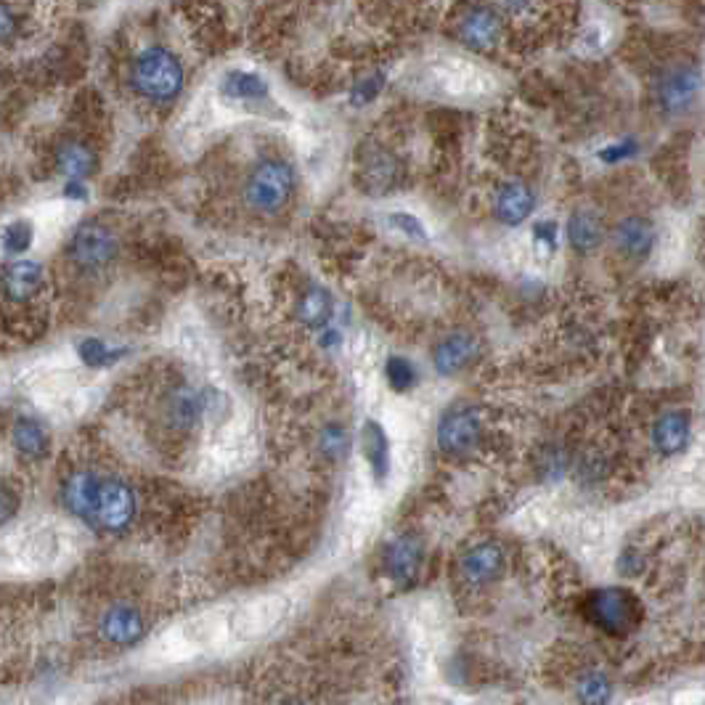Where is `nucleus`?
Returning <instances> with one entry per match:
<instances>
[{
	"label": "nucleus",
	"mask_w": 705,
	"mask_h": 705,
	"mask_svg": "<svg viewBox=\"0 0 705 705\" xmlns=\"http://www.w3.org/2000/svg\"><path fill=\"white\" fill-rule=\"evenodd\" d=\"M130 88L141 99L154 101V104H170L183 91L181 61L167 48H146L130 64Z\"/></svg>",
	"instance_id": "nucleus-1"
},
{
	"label": "nucleus",
	"mask_w": 705,
	"mask_h": 705,
	"mask_svg": "<svg viewBox=\"0 0 705 705\" xmlns=\"http://www.w3.org/2000/svg\"><path fill=\"white\" fill-rule=\"evenodd\" d=\"M586 615L610 637H626L642 621V605L629 589H597L586 597Z\"/></svg>",
	"instance_id": "nucleus-2"
},
{
	"label": "nucleus",
	"mask_w": 705,
	"mask_h": 705,
	"mask_svg": "<svg viewBox=\"0 0 705 705\" xmlns=\"http://www.w3.org/2000/svg\"><path fill=\"white\" fill-rule=\"evenodd\" d=\"M292 189H295L292 165L284 160H266L252 170L244 197L247 205L258 213H276L287 205Z\"/></svg>",
	"instance_id": "nucleus-3"
},
{
	"label": "nucleus",
	"mask_w": 705,
	"mask_h": 705,
	"mask_svg": "<svg viewBox=\"0 0 705 705\" xmlns=\"http://www.w3.org/2000/svg\"><path fill=\"white\" fill-rule=\"evenodd\" d=\"M120 252V242L114 231L107 226H101L96 220H88L77 228L72 242H69V260L75 263L80 271H101L107 268Z\"/></svg>",
	"instance_id": "nucleus-4"
},
{
	"label": "nucleus",
	"mask_w": 705,
	"mask_h": 705,
	"mask_svg": "<svg viewBox=\"0 0 705 705\" xmlns=\"http://www.w3.org/2000/svg\"><path fill=\"white\" fill-rule=\"evenodd\" d=\"M136 512H138V501L133 488L120 478H104V483H101L96 525L109 533H122V531H128L130 525H133Z\"/></svg>",
	"instance_id": "nucleus-5"
},
{
	"label": "nucleus",
	"mask_w": 705,
	"mask_h": 705,
	"mask_svg": "<svg viewBox=\"0 0 705 705\" xmlns=\"http://www.w3.org/2000/svg\"><path fill=\"white\" fill-rule=\"evenodd\" d=\"M483 417L478 409H454L440 419L438 446L448 456H467L480 443Z\"/></svg>",
	"instance_id": "nucleus-6"
},
{
	"label": "nucleus",
	"mask_w": 705,
	"mask_h": 705,
	"mask_svg": "<svg viewBox=\"0 0 705 705\" xmlns=\"http://www.w3.org/2000/svg\"><path fill=\"white\" fill-rule=\"evenodd\" d=\"M700 88V69L692 61H676L663 69L658 80L660 107L666 112H682L695 101Z\"/></svg>",
	"instance_id": "nucleus-7"
},
{
	"label": "nucleus",
	"mask_w": 705,
	"mask_h": 705,
	"mask_svg": "<svg viewBox=\"0 0 705 705\" xmlns=\"http://www.w3.org/2000/svg\"><path fill=\"white\" fill-rule=\"evenodd\" d=\"M422 562H425V546L411 533H403V536L393 539L385 546V552H382V568H385V573L393 578L395 584L401 586H409L417 581Z\"/></svg>",
	"instance_id": "nucleus-8"
},
{
	"label": "nucleus",
	"mask_w": 705,
	"mask_h": 705,
	"mask_svg": "<svg viewBox=\"0 0 705 705\" xmlns=\"http://www.w3.org/2000/svg\"><path fill=\"white\" fill-rule=\"evenodd\" d=\"M101 483L104 478H99L96 472L80 470L72 478H67L61 499L64 507L72 512L75 517L85 520V523L96 525V515H99V499H101Z\"/></svg>",
	"instance_id": "nucleus-9"
},
{
	"label": "nucleus",
	"mask_w": 705,
	"mask_h": 705,
	"mask_svg": "<svg viewBox=\"0 0 705 705\" xmlns=\"http://www.w3.org/2000/svg\"><path fill=\"white\" fill-rule=\"evenodd\" d=\"M46 284V271L35 260H14L3 268V295L8 303H30Z\"/></svg>",
	"instance_id": "nucleus-10"
},
{
	"label": "nucleus",
	"mask_w": 705,
	"mask_h": 705,
	"mask_svg": "<svg viewBox=\"0 0 705 705\" xmlns=\"http://www.w3.org/2000/svg\"><path fill=\"white\" fill-rule=\"evenodd\" d=\"M101 634L112 645H138L146 634V621L141 610L133 605H114L109 607L101 618Z\"/></svg>",
	"instance_id": "nucleus-11"
},
{
	"label": "nucleus",
	"mask_w": 705,
	"mask_h": 705,
	"mask_svg": "<svg viewBox=\"0 0 705 705\" xmlns=\"http://www.w3.org/2000/svg\"><path fill=\"white\" fill-rule=\"evenodd\" d=\"M504 570V549L499 544H478L462 557V576L467 584H491Z\"/></svg>",
	"instance_id": "nucleus-12"
},
{
	"label": "nucleus",
	"mask_w": 705,
	"mask_h": 705,
	"mask_svg": "<svg viewBox=\"0 0 705 705\" xmlns=\"http://www.w3.org/2000/svg\"><path fill=\"white\" fill-rule=\"evenodd\" d=\"M501 32H504V24H501V16L488 6H475L470 8L462 19V40L470 48H478V51H488L501 40Z\"/></svg>",
	"instance_id": "nucleus-13"
},
{
	"label": "nucleus",
	"mask_w": 705,
	"mask_h": 705,
	"mask_svg": "<svg viewBox=\"0 0 705 705\" xmlns=\"http://www.w3.org/2000/svg\"><path fill=\"white\" fill-rule=\"evenodd\" d=\"M475 356H478V340L472 334H451L443 342H438V348H435V372L440 377H454Z\"/></svg>",
	"instance_id": "nucleus-14"
},
{
	"label": "nucleus",
	"mask_w": 705,
	"mask_h": 705,
	"mask_svg": "<svg viewBox=\"0 0 705 705\" xmlns=\"http://www.w3.org/2000/svg\"><path fill=\"white\" fill-rule=\"evenodd\" d=\"M615 247L626 255V258L634 260H645L652 252V244H655V228L647 218H626L621 220L613 231Z\"/></svg>",
	"instance_id": "nucleus-15"
},
{
	"label": "nucleus",
	"mask_w": 705,
	"mask_h": 705,
	"mask_svg": "<svg viewBox=\"0 0 705 705\" xmlns=\"http://www.w3.org/2000/svg\"><path fill=\"white\" fill-rule=\"evenodd\" d=\"M533 205H536V197L525 183H507L493 199V213L504 226H520L533 213Z\"/></svg>",
	"instance_id": "nucleus-16"
},
{
	"label": "nucleus",
	"mask_w": 705,
	"mask_h": 705,
	"mask_svg": "<svg viewBox=\"0 0 705 705\" xmlns=\"http://www.w3.org/2000/svg\"><path fill=\"white\" fill-rule=\"evenodd\" d=\"M205 417V395L194 387H175L167 398V422L173 430H191Z\"/></svg>",
	"instance_id": "nucleus-17"
},
{
	"label": "nucleus",
	"mask_w": 705,
	"mask_h": 705,
	"mask_svg": "<svg viewBox=\"0 0 705 705\" xmlns=\"http://www.w3.org/2000/svg\"><path fill=\"white\" fill-rule=\"evenodd\" d=\"M361 451H364L366 462L372 467L374 480L377 483H385L387 475H390V440H387L385 427L374 419H366L364 427H361Z\"/></svg>",
	"instance_id": "nucleus-18"
},
{
	"label": "nucleus",
	"mask_w": 705,
	"mask_h": 705,
	"mask_svg": "<svg viewBox=\"0 0 705 705\" xmlns=\"http://www.w3.org/2000/svg\"><path fill=\"white\" fill-rule=\"evenodd\" d=\"M96 165H99V157L83 141H64L56 149V167H59V173L67 175L69 181L83 183L85 178L96 173Z\"/></svg>",
	"instance_id": "nucleus-19"
},
{
	"label": "nucleus",
	"mask_w": 705,
	"mask_h": 705,
	"mask_svg": "<svg viewBox=\"0 0 705 705\" xmlns=\"http://www.w3.org/2000/svg\"><path fill=\"white\" fill-rule=\"evenodd\" d=\"M690 427V414L687 411H668V414H663L655 430H652V440H655L660 454H679L687 446V440H690Z\"/></svg>",
	"instance_id": "nucleus-20"
},
{
	"label": "nucleus",
	"mask_w": 705,
	"mask_h": 705,
	"mask_svg": "<svg viewBox=\"0 0 705 705\" xmlns=\"http://www.w3.org/2000/svg\"><path fill=\"white\" fill-rule=\"evenodd\" d=\"M11 440L19 454L30 456V459H43L51 448V433L48 427L35 417H19L11 430Z\"/></svg>",
	"instance_id": "nucleus-21"
},
{
	"label": "nucleus",
	"mask_w": 705,
	"mask_h": 705,
	"mask_svg": "<svg viewBox=\"0 0 705 705\" xmlns=\"http://www.w3.org/2000/svg\"><path fill=\"white\" fill-rule=\"evenodd\" d=\"M568 239L578 252L597 250L605 239V223L594 210H576L568 220Z\"/></svg>",
	"instance_id": "nucleus-22"
},
{
	"label": "nucleus",
	"mask_w": 705,
	"mask_h": 705,
	"mask_svg": "<svg viewBox=\"0 0 705 705\" xmlns=\"http://www.w3.org/2000/svg\"><path fill=\"white\" fill-rule=\"evenodd\" d=\"M334 300L324 287H308L297 300V319L311 329H321L332 321Z\"/></svg>",
	"instance_id": "nucleus-23"
},
{
	"label": "nucleus",
	"mask_w": 705,
	"mask_h": 705,
	"mask_svg": "<svg viewBox=\"0 0 705 705\" xmlns=\"http://www.w3.org/2000/svg\"><path fill=\"white\" fill-rule=\"evenodd\" d=\"M220 91L228 99H242V101H263L268 99V83L255 72H242V69H234L223 77L220 83Z\"/></svg>",
	"instance_id": "nucleus-24"
},
{
	"label": "nucleus",
	"mask_w": 705,
	"mask_h": 705,
	"mask_svg": "<svg viewBox=\"0 0 705 705\" xmlns=\"http://www.w3.org/2000/svg\"><path fill=\"white\" fill-rule=\"evenodd\" d=\"M125 353H128V348H109L107 342L99 340V337H85L83 342H77V358L85 366H93V369L117 364Z\"/></svg>",
	"instance_id": "nucleus-25"
},
{
	"label": "nucleus",
	"mask_w": 705,
	"mask_h": 705,
	"mask_svg": "<svg viewBox=\"0 0 705 705\" xmlns=\"http://www.w3.org/2000/svg\"><path fill=\"white\" fill-rule=\"evenodd\" d=\"M385 377L387 385L393 387L395 393H409L411 387H417L419 372L414 361H409L406 356H390L385 364Z\"/></svg>",
	"instance_id": "nucleus-26"
},
{
	"label": "nucleus",
	"mask_w": 705,
	"mask_h": 705,
	"mask_svg": "<svg viewBox=\"0 0 705 705\" xmlns=\"http://www.w3.org/2000/svg\"><path fill=\"white\" fill-rule=\"evenodd\" d=\"M32 239H35V231H32L30 220H14L3 231V250L8 255H22L32 247Z\"/></svg>",
	"instance_id": "nucleus-27"
},
{
	"label": "nucleus",
	"mask_w": 705,
	"mask_h": 705,
	"mask_svg": "<svg viewBox=\"0 0 705 705\" xmlns=\"http://www.w3.org/2000/svg\"><path fill=\"white\" fill-rule=\"evenodd\" d=\"M319 448H321V454H324L326 459H332V462H340V459H345L350 451L348 430L340 425L326 427L324 433H321Z\"/></svg>",
	"instance_id": "nucleus-28"
},
{
	"label": "nucleus",
	"mask_w": 705,
	"mask_h": 705,
	"mask_svg": "<svg viewBox=\"0 0 705 705\" xmlns=\"http://www.w3.org/2000/svg\"><path fill=\"white\" fill-rule=\"evenodd\" d=\"M578 698L584 705H607L610 700V682L602 674H586L578 682Z\"/></svg>",
	"instance_id": "nucleus-29"
},
{
	"label": "nucleus",
	"mask_w": 705,
	"mask_h": 705,
	"mask_svg": "<svg viewBox=\"0 0 705 705\" xmlns=\"http://www.w3.org/2000/svg\"><path fill=\"white\" fill-rule=\"evenodd\" d=\"M366 183L372 186V189L380 191V186H390L395 178V162L387 157V154H374V157H369L366 160Z\"/></svg>",
	"instance_id": "nucleus-30"
},
{
	"label": "nucleus",
	"mask_w": 705,
	"mask_h": 705,
	"mask_svg": "<svg viewBox=\"0 0 705 705\" xmlns=\"http://www.w3.org/2000/svg\"><path fill=\"white\" fill-rule=\"evenodd\" d=\"M382 88H385V75H382V72L366 77L364 83H358L356 88H353V93H350V104L366 107V104H372V101L380 96Z\"/></svg>",
	"instance_id": "nucleus-31"
},
{
	"label": "nucleus",
	"mask_w": 705,
	"mask_h": 705,
	"mask_svg": "<svg viewBox=\"0 0 705 705\" xmlns=\"http://www.w3.org/2000/svg\"><path fill=\"white\" fill-rule=\"evenodd\" d=\"M387 220H390V226H393L395 231H403V234L411 236V239H419V242H425V239H427L425 223H422L419 218H414V215L393 213Z\"/></svg>",
	"instance_id": "nucleus-32"
},
{
	"label": "nucleus",
	"mask_w": 705,
	"mask_h": 705,
	"mask_svg": "<svg viewBox=\"0 0 705 705\" xmlns=\"http://www.w3.org/2000/svg\"><path fill=\"white\" fill-rule=\"evenodd\" d=\"M533 236L541 239V242H546V247H552L554 250V244H557V226H554L552 220H541V223L533 226Z\"/></svg>",
	"instance_id": "nucleus-33"
},
{
	"label": "nucleus",
	"mask_w": 705,
	"mask_h": 705,
	"mask_svg": "<svg viewBox=\"0 0 705 705\" xmlns=\"http://www.w3.org/2000/svg\"><path fill=\"white\" fill-rule=\"evenodd\" d=\"M19 509V496H14V491L8 486H3V523H8L14 512Z\"/></svg>",
	"instance_id": "nucleus-34"
},
{
	"label": "nucleus",
	"mask_w": 705,
	"mask_h": 705,
	"mask_svg": "<svg viewBox=\"0 0 705 705\" xmlns=\"http://www.w3.org/2000/svg\"><path fill=\"white\" fill-rule=\"evenodd\" d=\"M64 194H67L69 199H88V191H85V186L80 181H69L67 186H64Z\"/></svg>",
	"instance_id": "nucleus-35"
},
{
	"label": "nucleus",
	"mask_w": 705,
	"mask_h": 705,
	"mask_svg": "<svg viewBox=\"0 0 705 705\" xmlns=\"http://www.w3.org/2000/svg\"><path fill=\"white\" fill-rule=\"evenodd\" d=\"M321 345H326V348H332V345H340V332H334V329L324 332V340H321Z\"/></svg>",
	"instance_id": "nucleus-36"
}]
</instances>
